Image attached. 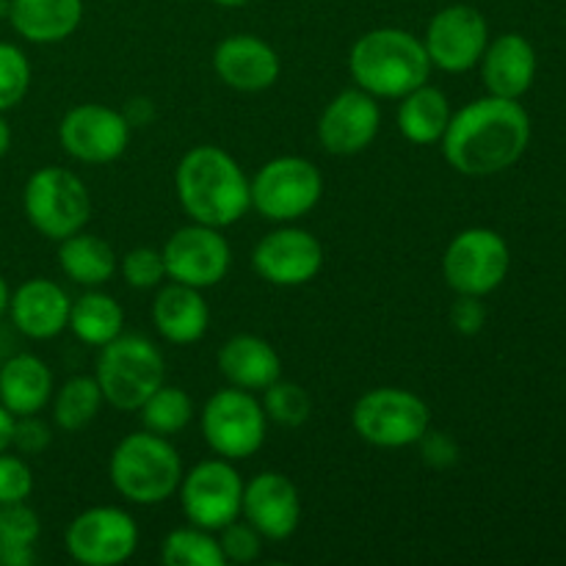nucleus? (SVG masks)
I'll return each instance as SVG.
<instances>
[{"instance_id":"obj_44","label":"nucleus","mask_w":566,"mask_h":566,"mask_svg":"<svg viewBox=\"0 0 566 566\" xmlns=\"http://www.w3.org/2000/svg\"><path fill=\"white\" fill-rule=\"evenodd\" d=\"M9 298H11V291H9V285H6L3 274H0V318L9 313Z\"/></svg>"},{"instance_id":"obj_16","label":"nucleus","mask_w":566,"mask_h":566,"mask_svg":"<svg viewBox=\"0 0 566 566\" xmlns=\"http://www.w3.org/2000/svg\"><path fill=\"white\" fill-rule=\"evenodd\" d=\"M324 260V247L313 232L280 227L258 241L252 252V269L269 285L298 287L321 274Z\"/></svg>"},{"instance_id":"obj_2","label":"nucleus","mask_w":566,"mask_h":566,"mask_svg":"<svg viewBox=\"0 0 566 566\" xmlns=\"http://www.w3.org/2000/svg\"><path fill=\"white\" fill-rule=\"evenodd\" d=\"M175 191L188 219L216 230L232 227L252 208L249 177L227 149L213 144H199L182 155L175 169Z\"/></svg>"},{"instance_id":"obj_4","label":"nucleus","mask_w":566,"mask_h":566,"mask_svg":"<svg viewBox=\"0 0 566 566\" xmlns=\"http://www.w3.org/2000/svg\"><path fill=\"white\" fill-rule=\"evenodd\" d=\"M114 490L136 506L169 501L182 481V459L169 437L136 431L119 440L108 462Z\"/></svg>"},{"instance_id":"obj_30","label":"nucleus","mask_w":566,"mask_h":566,"mask_svg":"<svg viewBox=\"0 0 566 566\" xmlns=\"http://www.w3.org/2000/svg\"><path fill=\"white\" fill-rule=\"evenodd\" d=\"M138 418H142L144 429L160 437H175L188 429L193 420V401L182 387L177 385H160L147 401L138 407Z\"/></svg>"},{"instance_id":"obj_39","label":"nucleus","mask_w":566,"mask_h":566,"mask_svg":"<svg viewBox=\"0 0 566 566\" xmlns=\"http://www.w3.org/2000/svg\"><path fill=\"white\" fill-rule=\"evenodd\" d=\"M486 307L481 304V296H459L451 304V326L464 337H473L484 329Z\"/></svg>"},{"instance_id":"obj_14","label":"nucleus","mask_w":566,"mask_h":566,"mask_svg":"<svg viewBox=\"0 0 566 566\" xmlns=\"http://www.w3.org/2000/svg\"><path fill=\"white\" fill-rule=\"evenodd\" d=\"M486 44H490V25L475 6H446L426 25L423 48L431 66L451 75L479 66Z\"/></svg>"},{"instance_id":"obj_35","label":"nucleus","mask_w":566,"mask_h":566,"mask_svg":"<svg viewBox=\"0 0 566 566\" xmlns=\"http://www.w3.org/2000/svg\"><path fill=\"white\" fill-rule=\"evenodd\" d=\"M263 536L252 528V525L243 520H232L224 528L219 531V547L224 553L227 564H252L258 562L260 553H263Z\"/></svg>"},{"instance_id":"obj_43","label":"nucleus","mask_w":566,"mask_h":566,"mask_svg":"<svg viewBox=\"0 0 566 566\" xmlns=\"http://www.w3.org/2000/svg\"><path fill=\"white\" fill-rule=\"evenodd\" d=\"M9 147H11V127L9 122L3 119V111H0V158L9 153Z\"/></svg>"},{"instance_id":"obj_11","label":"nucleus","mask_w":566,"mask_h":566,"mask_svg":"<svg viewBox=\"0 0 566 566\" xmlns=\"http://www.w3.org/2000/svg\"><path fill=\"white\" fill-rule=\"evenodd\" d=\"M182 514L191 525L219 534L227 523L241 517L243 479L230 459H205L182 473L180 486Z\"/></svg>"},{"instance_id":"obj_25","label":"nucleus","mask_w":566,"mask_h":566,"mask_svg":"<svg viewBox=\"0 0 566 566\" xmlns=\"http://www.w3.org/2000/svg\"><path fill=\"white\" fill-rule=\"evenodd\" d=\"M53 396V374L36 354H14L0 365V403L14 418L39 415Z\"/></svg>"},{"instance_id":"obj_6","label":"nucleus","mask_w":566,"mask_h":566,"mask_svg":"<svg viewBox=\"0 0 566 566\" xmlns=\"http://www.w3.org/2000/svg\"><path fill=\"white\" fill-rule=\"evenodd\" d=\"M22 208L33 230L55 243L86 230L92 219L86 182L61 166H44L28 177L22 188Z\"/></svg>"},{"instance_id":"obj_13","label":"nucleus","mask_w":566,"mask_h":566,"mask_svg":"<svg viewBox=\"0 0 566 566\" xmlns=\"http://www.w3.org/2000/svg\"><path fill=\"white\" fill-rule=\"evenodd\" d=\"M59 142L81 164H114L130 147V119L103 103L75 105L61 119Z\"/></svg>"},{"instance_id":"obj_20","label":"nucleus","mask_w":566,"mask_h":566,"mask_svg":"<svg viewBox=\"0 0 566 566\" xmlns=\"http://www.w3.org/2000/svg\"><path fill=\"white\" fill-rule=\"evenodd\" d=\"M72 298L53 280H28L11 293L9 315L17 332L31 340H53L70 324Z\"/></svg>"},{"instance_id":"obj_10","label":"nucleus","mask_w":566,"mask_h":566,"mask_svg":"<svg viewBox=\"0 0 566 566\" xmlns=\"http://www.w3.org/2000/svg\"><path fill=\"white\" fill-rule=\"evenodd\" d=\"M509 265V243L490 227L462 230L442 254V276L457 296H490L503 285Z\"/></svg>"},{"instance_id":"obj_33","label":"nucleus","mask_w":566,"mask_h":566,"mask_svg":"<svg viewBox=\"0 0 566 566\" xmlns=\"http://www.w3.org/2000/svg\"><path fill=\"white\" fill-rule=\"evenodd\" d=\"M31 86V64L17 44L0 42V111L22 103Z\"/></svg>"},{"instance_id":"obj_18","label":"nucleus","mask_w":566,"mask_h":566,"mask_svg":"<svg viewBox=\"0 0 566 566\" xmlns=\"http://www.w3.org/2000/svg\"><path fill=\"white\" fill-rule=\"evenodd\" d=\"M241 517L269 542H285L302 523V497L287 475L265 470L243 484Z\"/></svg>"},{"instance_id":"obj_24","label":"nucleus","mask_w":566,"mask_h":566,"mask_svg":"<svg viewBox=\"0 0 566 566\" xmlns=\"http://www.w3.org/2000/svg\"><path fill=\"white\" fill-rule=\"evenodd\" d=\"M9 20L25 42H64L83 22V0H9Z\"/></svg>"},{"instance_id":"obj_19","label":"nucleus","mask_w":566,"mask_h":566,"mask_svg":"<svg viewBox=\"0 0 566 566\" xmlns=\"http://www.w3.org/2000/svg\"><path fill=\"white\" fill-rule=\"evenodd\" d=\"M213 70L235 92H265L280 81L282 61L269 42L252 33H232L213 50Z\"/></svg>"},{"instance_id":"obj_31","label":"nucleus","mask_w":566,"mask_h":566,"mask_svg":"<svg viewBox=\"0 0 566 566\" xmlns=\"http://www.w3.org/2000/svg\"><path fill=\"white\" fill-rule=\"evenodd\" d=\"M160 562L166 566H227L219 536L197 525L166 534L160 542Z\"/></svg>"},{"instance_id":"obj_28","label":"nucleus","mask_w":566,"mask_h":566,"mask_svg":"<svg viewBox=\"0 0 566 566\" xmlns=\"http://www.w3.org/2000/svg\"><path fill=\"white\" fill-rule=\"evenodd\" d=\"M72 335L86 346H105L125 332V310L114 296L103 291H88L70 307Z\"/></svg>"},{"instance_id":"obj_37","label":"nucleus","mask_w":566,"mask_h":566,"mask_svg":"<svg viewBox=\"0 0 566 566\" xmlns=\"http://www.w3.org/2000/svg\"><path fill=\"white\" fill-rule=\"evenodd\" d=\"M33 492V473L25 459L14 453H0V506L25 503Z\"/></svg>"},{"instance_id":"obj_42","label":"nucleus","mask_w":566,"mask_h":566,"mask_svg":"<svg viewBox=\"0 0 566 566\" xmlns=\"http://www.w3.org/2000/svg\"><path fill=\"white\" fill-rule=\"evenodd\" d=\"M14 415L0 403V453L11 448V437H14Z\"/></svg>"},{"instance_id":"obj_26","label":"nucleus","mask_w":566,"mask_h":566,"mask_svg":"<svg viewBox=\"0 0 566 566\" xmlns=\"http://www.w3.org/2000/svg\"><path fill=\"white\" fill-rule=\"evenodd\" d=\"M451 105L442 88L418 86L415 92L403 94L401 105H398V130L409 144L418 147H429V144H440L446 136V127L451 122Z\"/></svg>"},{"instance_id":"obj_34","label":"nucleus","mask_w":566,"mask_h":566,"mask_svg":"<svg viewBox=\"0 0 566 566\" xmlns=\"http://www.w3.org/2000/svg\"><path fill=\"white\" fill-rule=\"evenodd\" d=\"M119 271L130 287H136V291H153V287L164 285L166 280L164 252L153 247L130 249V252L122 258Z\"/></svg>"},{"instance_id":"obj_21","label":"nucleus","mask_w":566,"mask_h":566,"mask_svg":"<svg viewBox=\"0 0 566 566\" xmlns=\"http://www.w3.org/2000/svg\"><path fill=\"white\" fill-rule=\"evenodd\" d=\"M481 75L486 92L495 97L520 99L536 77V50L523 33H503L486 44L481 55Z\"/></svg>"},{"instance_id":"obj_12","label":"nucleus","mask_w":566,"mask_h":566,"mask_svg":"<svg viewBox=\"0 0 566 566\" xmlns=\"http://www.w3.org/2000/svg\"><path fill=\"white\" fill-rule=\"evenodd\" d=\"M64 545L83 566H119L138 551V525L125 509L94 506L66 525Z\"/></svg>"},{"instance_id":"obj_32","label":"nucleus","mask_w":566,"mask_h":566,"mask_svg":"<svg viewBox=\"0 0 566 566\" xmlns=\"http://www.w3.org/2000/svg\"><path fill=\"white\" fill-rule=\"evenodd\" d=\"M260 403L265 409V418L276 426H285V429H298V426L307 423L310 412H313L307 390L296 381H285L282 376L274 385L265 387Z\"/></svg>"},{"instance_id":"obj_41","label":"nucleus","mask_w":566,"mask_h":566,"mask_svg":"<svg viewBox=\"0 0 566 566\" xmlns=\"http://www.w3.org/2000/svg\"><path fill=\"white\" fill-rule=\"evenodd\" d=\"M33 562H36V553H33V547L0 542V566H28Z\"/></svg>"},{"instance_id":"obj_7","label":"nucleus","mask_w":566,"mask_h":566,"mask_svg":"<svg viewBox=\"0 0 566 566\" xmlns=\"http://www.w3.org/2000/svg\"><path fill=\"white\" fill-rule=\"evenodd\" d=\"M352 426L374 448H409L431 429V409L403 387H376L357 398Z\"/></svg>"},{"instance_id":"obj_29","label":"nucleus","mask_w":566,"mask_h":566,"mask_svg":"<svg viewBox=\"0 0 566 566\" xmlns=\"http://www.w3.org/2000/svg\"><path fill=\"white\" fill-rule=\"evenodd\" d=\"M105 398L94 376H72L61 385V390L53 398V423L61 431L86 429L103 409Z\"/></svg>"},{"instance_id":"obj_5","label":"nucleus","mask_w":566,"mask_h":566,"mask_svg":"<svg viewBox=\"0 0 566 566\" xmlns=\"http://www.w3.org/2000/svg\"><path fill=\"white\" fill-rule=\"evenodd\" d=\"M94 379L103 390L105 403L119 412H138V407L166 381L164 354L149 337L122 332L99 346Z\"/></svg>"},{"instance_id":"obj_3","label":"nucleus","mask_w":566,"mask_h":566,"mask_svg":"<svg viewBox=\"0 0 566 566\" xmlns=\"http://www.w3.org/2000/svg\"><path fill=\"white\" fill-rule=\"evenodd\" d=\"M431 61L423 39L403 28H374L352 44L348 72L363 92L376 99H401L429 83Z\"/></svg>"},{"instance_id":"obj_27","label":"nucleus","mask_w":566,"mask_h":566,"mask_svg":"<svg viewBox=\"0 0 566 566\" xmlns=\"http://www.w3.org/2000/svg\"><path fill=\"white\" fill-rule=\"evenodd\" d=\"M59 265L75 285L99 287L116 274L119 263L111 243L81 230L59 241Z\"/></svg>"},{"instance_id":"obj_40","label":"nucleus","mask_w":566,"mask_h":566,"mask_svg":"<svg viewBox=\"0 0 566 566\" xmlns=\"http://www.w3.org/2000/svg\"><path fill=\"white\" fill-rule=\"evenodd\" d=\"M420 453H423V462L429 464V468H451V464L459 462V448L457 442L451 440L448 434H442V431H426L423 437H420Z\"/></svg>"},{"instance_id":"obj_9","label":"nucleus","mask_w":566,"mask_h":566,"mask_svg":"<svg viewBox=\"0 0 566 566\" xmlns=\"http://www.w3.org/2000/svg\"><path fill=\"white\" fill-rule=\"evenodd\" d=\"M252 208H258L271 221H296L315 210L324 197V175L318 166L298 155H280L260 166L249 180Z\"/></svg>"},{"instance_id":"obj_23","label":"nucleus","mask_w":566,"mask_h":566,"mask_svg":"<svg viewBox=\"0 0 566 566\" xmlns=\"http://www.w3.org/2000/svg\"><path fill=\"white\" fill-rule=\"evenodd\" d=\"M219 370L232 387L263 392L282 376V359L265 337L232 335L219 348Z\"/></svg>"},{"instance_id":"obj_8","label":"nucleus","mask_w":566,"mask_h":566,"mask_svg":"<svg viewBox=\"0 0 566 566\" xmlns=\"http://www.w3.org/2000/svg\"><path fill=\"white\" fill-rule=\"evenodd\" d=\"M199 426H202L205 442L216 457L241 462L263 448L269 418L254 392L230 385L227 390H219L208 398Z\"/></svg>"},{"instance_id":"obj_15","label":"nucleus","mask_w":566,"mask_h":566,"mask_svg":"<svg viewBox=\"0 0 566 566\" xmlns=\"http://www.w3.org/2000/svg\"><path fill=\"white\" fill-rule=\"evenodd\" d=\"M166 280L205 291L219 285L232 263V252L221 230L191 221L164 243Z\"/></svg>"},{"instance_id":"obj_36","label":"nucleus","mask_w":566,"mask_h":566,"mask_svg":"<svg viewBox=\"0 0 566 566\" xmlns=\"http://www.w3.org/2000/svg\"><path fill=\"white\" fill-rule=\"evenodd\" d=\"M39 534H42V525H39L33 509H28L25 503H6V506H0V542L33 547Z\"/></svg>"},{"instance_id":"obj_22","label":"nucleus","mask_w":566,"mask_h":566,"mask_svg":"<svg viewBox=\"0 0 566 566\" xmlns=\"http://www.w3.org/2000/svg\"><path fill=\"white\" fill-rule=\"evenodd\" d=\"M153 324L171 346H191L208 332L210 307L199 287L169 282L153 302Z\"/></svg>"},{"instance_id":"obj_45","label":"nucleus","mask_w":566,"mask_h":566,"mask_svg":"<svg viewBox=\"0 0 566 566\" xmlns=\"http://www.w3.org/2000/svg\"><path fill=\"white\" fill-rule=\"evenodd\" d=\"M216 6H224V9H238V6L249 3V0H213Z\"/></svg>"},{"instance_id":"obj_1","label":"nucleus","mask_w":566,"mask_h":566,"mask_svg":"<svg viewBox=\"0 0 566 566\" xmlns=\"http://www.w3.org/2000/svg\"><path fill=\"white\" fill-rule=\"evenodd\" d=\"M531 142V116L520 99H473L457 114L442 136V155L448 166L468 177H492L512 169Z\"/></svg>"},{"instance_id":"obj_17","label":"nucleus","mask_w":566,"mask_h":566,"mask_svg":"<svg viewBox=\"0 0 566 566\" xmlns=\"http://www.w3.org/2000/svg\"><path fill=\"white\" fill-rule=\"evenodd\" d=\"M381 127V108L374 94L363 92L359 86L343 88L332 97L318 119V142L326 153L359 155L376 142Z\"/></svg>"},{"instance_id":"obj_38","label":"nucleus","mask_w":566,"mask_h":566,"mask_svg":"<svg viewBox=\"0 0 566 566\" xmlns=\"http://www.w3.org/2000/svg\"><path fill=\"white\" fill-rule=\"evenodd\" d=\"M50 426L42 423L36 415H25V418L14 420V437H11V448L20 453H42L50 446Z\"/></svg>"}]
</instances>
